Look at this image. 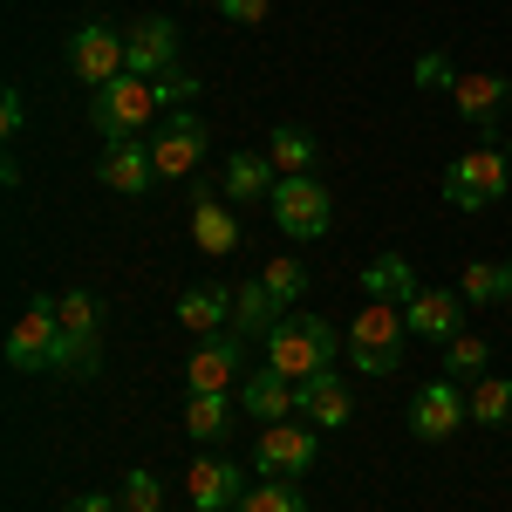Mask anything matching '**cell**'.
I'll return each instance as SVG.
<instances>
[{
    "instance_id": "6da1fadb",
    "label": "cell",
    "mask_w": 512,
    "mask_h": 512,
    "mask_svg": "<svg viewBox=\"0 0 512 512\" xmlns=\"http://www.w3.org/2000/svg\"><path fill=\"white\" fill-rule=\"evenodd\" d=\"M335 349H342V335H335L321 315L287 308L280 328L267 335V369L287 376V383H308V376H321V369H335Z\"/></svg>"
},
{
    "instance_id": "7a4b0ae2",
    "label": "cell",
    "mask_w": 512,
    "mask_h": 512,
    "mask_svg": "<svg viewBox=\"0 0 512 512\" xmlns=\"http://www.w3.org/2000/svg\"><path fill=\"white\" fill-rule=\"evenodd\" d=\"M403 335H410L403 308L396 301H369L349 321V369H362V376H396L403 369Z\"/></svg>"
},
{
    "instance_id": "3957f363",
    "label": "cell",
    "mask_w": 512,
    "mask_h": 512,
    "mask_svg": "<svg viewBox=\"0 0 512 512\" xmlns=\"http://www.w3.org/2000/svg\"><path fill=\"white\" fill-rule=\"evenodd\" d=\"M158 110H164V89H158V82H144V76H117V82H103V89L89 96V123H96L103 144L137 137Z\"/></svg>"
},
{
    "instance_id": "277c9868",
    "label": "cell",
    "mask_w": 512,
    "mask_h": 512,
    "mask_svg": "<svg viewBox=\"0 0 512 512\" xmlns=\"http://www.w3.org/2000/svg\"><path fill=\"white\" fill-rule=\"evenodd\" d=\"M512 192V158L499 144H478L465 158L444 171V198L458 205V212H485V205H499Z\"/></svg>"
},
{
    "instance_id": "5b68a950",
    "label": "cell",
    "mask_w": 512,
    "mask_h": 512,
    "mask_svg": "<svg viewBox=\"0 0 512 512\" xmlns=\"http://www.w3.org/2000/svg\"><path fill=\"white\" fill-rule=\"evenodd\" d=\"M62 362V308L55 301H28L14 328H7V369H21V376H41V369H55Z\"/></svg>"
},
{
    "instance_id": "8992f818",
    "label": "cell",
    "mask_w": 512,
    "mask_h": 512,
    "mask_svg": "<svg viewBox=\"0 0 512 512\" xmlns=\"http://www.w3.org/2000/svg\"><path fill=\"white\" fill-rule=\"evenodd\" d=\"M55 308H62V362H55V369H62V376H96V369H103V301L76 287V294H62Z\"/></svg>"
},
{
    "instance_id": "52a82bcc",
    "label": "cell",
    "mask_w": 512,
    "mask_h": 512,
    "mask_svg": "<svg viewBox=\"0 0 512 512\" xmlns=\"http://www.w3.org/2000/svg\"><path fill=\"white\" fill-rule=\"evenodd\" d=\"M267 205H274V226L287 239H321L335 226V198L321 192V178H280Z\"/></svg>"
},
{
    "instance_id": "ba28073f",
    "label": "cell",
    "mask_w": 512,
    "mask_h": 512,
    "mask_svg": "<svg viewBox=\"0 0 512 512\" xmlns=\"http://www.w3.org/2000/svg\"><path fill=\"white\" fill-rule=\"evenodd\" d=\"M123 48H130V69H123V76H144V82L178 76V21H171V14L130 21V28H123Z\"/></svg>"
},
{
    "instance_id": "9c48e42d",
    "label": "cell",
    "mask_w": 512,
    "mask_h": 512,
    "mask_svg": "<svg viewBox=\"0 0 512 512\" xmlns=\"http://www.w3.org/2000/svg\"><path fill=\"white\" fill-rule=\"evenodd\" d=\"M130 69V48H123L117 28H103V21H89L69 35V76L89 82V89H103V82H117Z\"/></svg>"
},
{
    "instance_id": "30bf717a",
    "label": "cell",
    "mask_w": 512,
    "mask_h": 512,
    "mask_svg": "<svg viewBox=\"0 0 512 512\" xmlns=\"http://www.w3.org/2000/svg\"><path fill=\"white\" fill-rule=\"evenodd\" d=\"M458 424H472L458 376H431L424 390L410 396V431L424 437V444H444V437H458Z\"/></svg>"
},
{
    "instance_id": "8fae6325",
    "label": "cell",
    "mask_w": 512,
    "mask_h": 512,
    "mask_svg": "<svg viewBox=\"0 0 512 512\" xmlns=\"http://www.w3.org/2000/svg\"><path fill=\"white\" fill-rule=\"evenodd\" d=\"M315 431L308 424H260V444H253V465L260 478H301L315 472Z\"/></svg>"
},
{
    "instance_id": "7c38bea8",
    "label": "cell",
    "mask_w": 512,
    "mask_h": 512,
    "mask_svg": "<svg viewBox=\"0 0 512 512\" xmlns=\"http://www.w3.org/2000/svg\"><path fill=\"white\" fill-rule=\"evenodd\" d=\"M294 417H308L315 431H342L355 417V396H349V376L342 369H321L308 383H294Z\"/></svg>"
},
{
    "instance_id": "4fadbf2b",
    "label": "cell",
    "mask_w": 512,
    "mask_h": 512,
    "mask_svg": "<svg viewBox=\"0 0 512 512\" xmlns=\"http://www.w3.org/2000/svg\"><path fill=\"white\" fill-rule=\"evenodd\" d=\"M96 185H110L117 198H144L158 185V164H151V144L123 137V144H103L96 151Z\"/></svg>"
},
{
    "instance_id": "5bb4252c",
    "label": "cell",
    "mask_w": 512,
    "mask_h": 512,
    "mask_svg": "<svg viewBox=\"0 0 512 512\" xmlns=\"http://www.w3.org/2000/svg\"><path fill=\"white\" fill-rule=\"evenodd\" d=\"M198 158H205V123L192 110H171L158 137H151V164H158V178H192Z\"/></svg>"
},
{
    "instance_id": "9a60e30c",
    "label": "cell",
    "mask_w": 512,
    "mask_h": 512,
    "mask_svg": "<svg viewBox=\"0 0 512 512\" xmlns=\"http://www.w3.org/2000/svg\"><path fill=\"white\" fill-rule=\"evenodd\" d=\"M403 321H410V335H424V342H451V335H465V294L417 287V294L403 301Z\"/></svg>"
},
{
    "instance_id": "2e32d148",
    "label": "cell",
    "mask_w": 512,
    "mask_h": 512,
    "mask_svg": "<svg viewBox=\"0 0 512 512\" xmlns=\"http://www.w3.org/2000/svg\"><path fill=\"white\" fill-rule=\"evenodd\" d=\"M239 349H246V335H205L185 362V376H192V390H239L246 376H239Z\"/></svg>"
},
{
    "instance_id": "e0dca14e",
    "label": "cell",
    "mask_w": 512,
    "mask_h": 512,
    "mask_svg": "<svg viewBox=\"0 0 512 512\" xmlns=\"http://www.w3.org/2000/svg\"><path fill=\"white\" fill-rule=\"evenodd\" d=\"M185 492H192L198 512H233L246 499V478H239L233 458H198L192 472H185Z\"/></svg>"
},
{
    "instance_id": "ac0fdd59",
    "label": "cell",
    "mask_w": 512,
    "mask_h": 512,
    "mask_svg": "<svg viewBox=\"0 0 512 512\" xmlns=\"http://www.w3.org/2000/svg\"><path fill=\"white\" fill-rule=\"evenodd\" d=\"M512 82L506 76H458L451 82V103H458V117L478 123V144H492V117L506 110Z\"/></svg>"
},
{
    "instance_id": "d6986e66",
    "label": "cell",
    "mask_w": 512,
    "mask_h": 512,
    "mask_svg": "<svg viewBox=\"0 0 512 512\" xmlns=\"http://www.w3.org/2000/svg\"><path fill=\"white\" fill-rule=\"evenodd\" d=\"M274 185H280V171L267 151H233L226 171H219V192L233 198V205H260V198H274Z\"/></svg>"
},
{
    "instance_id": "ffe728a7",
    "label": "cell",
    "mask_w": 512,
    "mask_h": 512,
    "mask_svg": "<svg viewBox=\"0 0 512 512\" xmlns=\"http://www.w3.org/2000/svg\"><path fill=\"white\" fill-rule=\"evenodd\" d=\"M233 396H239V410H246L253 424H287V417H294V383L274 376V369H253Z\"/></svg>"
},
{
    "instance_id": "44dd1931",
    "label": "cell",
    "mask_w": 512,
    "mask_h": 512,
    "mask_svg": "<svg viewBox=\"0 0 512 512\" xmlns=\"http://www.w3.org/2000/svg\"><path fill=\"white\" fill-rule=\"evenodd\" d=\"M192 239H198V253H233L239 246V219H233V198H212V192H198L192 198Z\"/></svg>"
},
{
    "instance_id": "7402d4cb",
    "label": "cell",
    "mask_w": 512,
    "mask_h": 512,
    "mask_svg": "<svg viewBox=\"0 0 512 512\" xmlns=\"http://www.w3.org/2000/svg\"><path fill=\"white\" fill-rule=\"evenodd\" d=\"M226 321H233V287H212V280H205V287H185V294H178V328H192L198 342L219 335Z\"/></svg>"
},
{
    "instance_id": "603a6c76",
    "label": "cell",
    "mask_w": 512,
    "mask_h": 512,
    "mask_svg": "<svg viewBox=\"0 0 512 512\" xmlns=\"http://www.w3.org/2000/svg\"><path fill=\"white\" fill-rule=\"evenodd\" d=\"M280 315H287V308H280L274 294L260 287V274L246 280V287H233V335H246V342H267V335L280 328Z\"/></svg>"
},
{
    "instance_id": "cb8c5ba5",
    "label": "cell",
    "mask_w": 512,
    "mask_h": 512,
    "mask_svg": "<svg viewBox=\"0 0 512 512\" xmlns=\"http://www.w3.org/2000/svg\"><path fill=\"white\" fill-rule=\"evenodd\" d=\"M233 390H192L185 396V431L198 437V444H219V437L233 431Z\"/></svg>"
},
{
    "instance_id": "d4e9b609",
    "label": "cell",
    "mask_w": 512,
    "mask_h": 512,
    "mask_svg": "<svg viewBox=\"0 0 512 512\" xmlns=\"http://www.w3.org/2000/svg\"><path fill=\"white\" fill-rule=\"evenodd\" d=\"M362 294H369V301H396V308H403V301L417 294V267H410L403 253H376V260L362 267Z\"/></svg>"
},
{
    "instance_id": "484cf974",
    "label": "cell",
    "mask_w": 512,
    "mask_h": 512,
    "mask_svg": "<svg viewBox=\"0 0 512 512\" xmlns=\"http://www.w3.org/2000/svg\"><path fill=\"white\" fill-rule=\"evenodd\" d=\"M267 158H274V171H280V178H315L321 151H315V137H308V130L280 123L274 137H267Z\"/></svg>"
},
{
    "instance_id": "4316f807",
    "label": "cell",
    "mask_w": 512,
    "mask_h": 512,
    "mask_svg": "<svg viewBox=\"0 0 512 512\" xmlns=\"http://www.w3.org/2000/svg\"><path fill=\"white\" fill-rule=\"evenodd\" d=\"M465 410L485 431H506L512 424V376H478L472 390H465Z\"/></svg>"
},
{
    "instance_id": "83f0119b",
    "label": "cell",
    "mask_w": 512,
    "mask_h": 512,
    "mask_svg": "<svg viewBox=\"0 0 512 512\" xmlns=\"http://www.w3.org/2000/svg\"><path fill=\"white\" fill-rule=\"evenodd\" d=\"M233 512H308V499L294 478H260V485H246V499Z\"/></svg>"
},
{
    "instance_id": "f1b7e54d",
    "label": "cell",
    "mask_w": 512,
    "mask_h": 512,
    "mask_svg": "<svg viewBox=\"0 0 512 512\" xmlns=\"http://www.w3.org/2000/svg\"><path fill=\"white\" fill-rule=\"evenodd\" d=\"M458 294H465V301H478V308H485V301H506V294H512V260H472Z\"/></svg>"
},
{
    "instance_id": "f546056e",
    "label": "cell",
    "mask_w": 512,
    "mask_h": 512,
    "mask_svg": "<svg viewBox=\"0 0 512 512\" xmlns=\"http://www.w3.org/2000/svg\"><path fill=\"white\" fill-rule=\"evenodd\" d=\"M260 287L274 294L280 308H294V301L308 294V267H301V260H287V253H274V260H260Z\"/></svg>"
},
{
    "instance_id": "4dcf8cb0",
    "label": "cell",
    "mask_w": 512,
    "mask_h": 512,
    "mask_svg": "<svg viewBox=\"0 0 512 512\" xmlns=\"http://www.w3.org/2000/svg\"><path fill=\"white\" fill-rule=\"evenodd\" d=\"M485 362H492V342L485 335H451L444 342V376H458V383H478Z\"/></svg>"
},
{
    "instance_id": "1f68e13d",
    "label": "cell",
    "mask_w": 512,
    "mask_h": 512,
    "mask_svg": "<svg viewBox=\"0 0 512 512\" xmlns=\"http://www.w3.org/2000/svg\"><path fill=\"white\" fill-rule=\"evenodd\" d=\"M123 512H164V485L151 472H123Z\"/></svg>"
},
{
    "instance_id": "d6a6232c",
    "label": "cell",
    "mask_w": 512,
    "mask_h": 512,
    "mask_svg": "<svg viewBox=\"0 0 512 512\" xmlns=\"http://www.w3.org/2000/svg\"><path fill=\"white\" fill-rule=\"evenodd\" d=\"M410 76L424 82V89H451V82H458V69H451L444 55H417V69H410Z\"/></svg>"
},
{
    "instance_id": "836d02e7",
    "label": "cell",
    "mask_w": 512,
    "mask_h": 512,
    "mask_svg": "<svg viewBox=\"0 0 512 512\" xmlns=\"http://www.w3.org/2000/svg\"><path fill=\"white\" fill-rule=\"evenodd\" d=\"M219 14L239 21V28H253V21H267V14H274V0H219Z\"/></svg>"
},
{
    "instance_id": "e575fe53",
    "label": "cell",
    "mask_w": 512,
    "mask_h": 512,
    "mask_svg": "<svg viewBox=\"0 0 512 512\" xmlns=\"http://www.w3.org/2000/svg\"><path fill=\"white\" fill-rule=\"evenodd\" d=\"M21 123H28V103H21V89H7V96H0V130H7V144L21 137Z\"/></svg>"
},
{
    "instance_id": "d590c367",
    "label": "cell",
    "mask_w": 512,
    "mask_h": 512,
    "mask_svg": "<svg viewBox=\"0 0 512 512\" xmlns=\"http://www.w3.org/2000/svg\"><path fill=\"white\" fill-rule=\"evenodd\" d=\"M62 512H123V499H110V492H76Z\"/></svg>"
},
{
    "instance_id": "8d00e7d4",
    "label": "cell",
    "mask_w": 512,
    "mask_h": 512,
    "mask_svg": "<svg viewBox=\"0 0 512 512\" xmlns=\"http://www.w3.org/2000/svg\"><path fill=\"white\" fill-rule=\"evenodd\" d=\"M499 151H506V158H512V137H506V144H499Z\"/></svg>"
},
{
    "instance_id": "74e56055",
    "label": "cell",
    "mask_w": 512,
    "mask_h": 512,
    "mask_svg": "<svg viewBox=\"0 0 512 512\" xmlns=\"http://www.w3.org/2000/svg\"><path fill=\"white\" fill-rule=\"evenodd\" d=\"M506 315H512V294H506Z\"/></svg>"
}]
</instances>
